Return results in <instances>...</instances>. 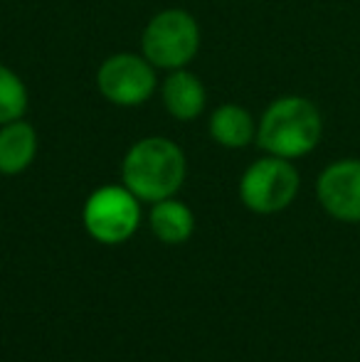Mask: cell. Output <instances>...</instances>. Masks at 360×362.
<instances>
[{
    "label": "cell",
    "mask_w": 360,
    "mask_h": 362,
    "mask_svg": "<svg viewBox=\"0 0 360 362\" xmlns=\"http://www.w3.org/2000/svg\"><path fill=\"white\" fill-rule=\"evenodd\" d=\"M195 219L185 202L166 197V200L153 202L151 210V229L166 244H180L192 234Z\"/></svg>",
    "instance_id": "cell-11"
},
{
    "label": "cell",
    "mask_w": 360,
    "mask_h": 362,
    "mask_svg": "<svg viewBox=\"0 0 360 362\" xmlns=\"http://www.w3.org/2000/svg\"><path fill=\"white\" fill-rule=\"evenodd\" d=\"M37 153V134L28 121L18 119L0 126V173L18 175L28 170Z\"/></svg>",
    "instance_id": "cell-9"
},
{
    "label": "cell",
    "mask_w": 360,
    "mask_h": 362,
    "mask_svg": "<svg viewBox=\"0 0 360 362\" xmlns=\"http://www.w3.org/2000/svg\"><path fill=\"white\" fill-rule=\"evenodd\" d=\"M28 111V86L10 67L0 64V126L18 121Z\"/></svg>",
    "instance_id": "cell-12"
},
{
    "label": "cell",
    "mask_w": 360,
    "mask_h": 362,
    "mask_svg": "<svg viewBox=\"0 0 360 362\" xmlns=\"http://www.w3.org/2000/svg\"><path fill=\"white\" fill-rule=\"evenodd\" d=\"M200 47V28L185 10L170 8L149 20L141 37L144 57L156 69H182Z\"/></svg>",
    "instance_id": "cell-3"
},
{
    "label": "cell",
    "mask_w": 360,
    "mask_h": 362,
    "mask_svg": "<svg viewBox=\"0 0 360 362\" xmlns=\"http://www.w3.org/2000/svg\"><path fill=\"white\" fill-rule=\"evenodd\" d=\"M210 136L225 148H245L257 141V124L247 109L237 104H222L210 116Z\"/></svg>",
    "instance_id": "cell-10"
},
{
    "label": "cell",
    "mask_w": 360,
    "mask_h": 362,
    "mask_svg": "<svg viewBox=\"0 0 360 362\" xmlns=\"http://www.w3.org/2000/svg\"><path fill=\"white\" fill-rule=\"evenodd\" d=\"M141 222L139 197L121 185H104L89 195L84 205V227L101 244H121Z\"/></svg>",
    "instance_id": "cell-5"
},
{
    "label": "cell",
    "mask_w": 360,
    "mask_h": 362,
    "mask_svg": "<svg viewBox=\"0 0 360 362\" xmlns=\"http://www.w3.org/2000/svg\"><path fill=\"white\" fill-rule=\"evenodd\" d=\"M124 185L144 202L173 197L185 180V156L173 141L151 136L131 146L121 165Z\"/></svg>",
    "instance_id": "cell-2"
},
{
    "label": "cell",
    "mask_w": 360,
    "mask_h": 362,
    "mask_svg": "<svg viewBox=\"0 0 360 362\" xmlns=\"http://www.w3.org/2000/svg\"><path fill=\"white\" fill-rule=\"evenodd\" d=\"M298 185L301 177L294 163L267 153L245 170L240 180V197L247 210L257 215H277L294 202Z\"/></svg>",
    "instance_id": "cell-4"
},
{
    "label": "cell",
    "mask_w": 360,
    "mask_h": 362,
    "mask_svg": "<svg viewBox=\"0 0 360 362\" xmlns=\"http://www.w3.org/2000/svg\"><path fill=\"white\" fill-rule=\"evenodd\" d=\"M161 96H163V104L168 109V114L178 121H192L202 114L205 109V86L197 79L192 72L182 69H173L163 81V89H161Z\"/></svg>",
    "instance_id": "cell-8"
},
{
    "label": "cell",
    "mask_w": 360,
    "mask_h": 362,
    "mask_svg": "<svg viewBox=\"0 0 360 362\" xmlns=\"http://www.w3.org/2000/svg\"><path fill=\"white\" fill-rule=\"evenodd\" d=\"M316 197L333 219L360 222V158H341L323 168Z\"/></svg>",
    "instance_id": "cell-7"
},
{
    "label": "cell",
    "mask_w": 360,
    "mask_h": 362,
    "mask_svg": "<svg viewBox=\"0 0 360 362\" xmlns=\"http://www.w3.org/2000/svg\"><path fill=\"white\" fill-rule=\"evenodd\" d=\"M96 86L111 104L141 106L156 91V67L144 54H111L96 72Z\"/></svg>",
    "instance_id": "cell-6"
},
{
    "label": "cell",
    "mask_w": 360,
    "mask_h": 362,
    "mask_svg": "<svg viewBox=\"0 0 360 362\" xmlns=\"http://www.w3.org/2000/svg\"><path fill=\"white\" fill-rule=\"evenodd\" d=\"M323 136V116L311 99L298 94L279 96L257 124V144L269 156L296 160L318 146Z\"/></svg>",
    "instance_id": "cell-1"
}]
</instances>
